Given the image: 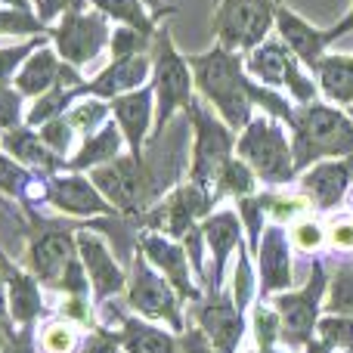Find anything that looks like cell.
Masks as SVG:
<instances>
[{
	"label": "cell",
	"instance_id": "cell-1",
	"mask_svg": "<svg viewBox=\"0 0 353 353\" xmlns=\"http://www.w3.org/2000/svg\"><path fill=\"white\" fill-rule=\"evenodd\" d=\"M186 62L192 68L195 93L208 105H214V112L236 134H242L248 128V121L254 118V109H263V115L279 118L282 124L292 121L294 103L288 97H282L279 90H273V87L257 84L254 78H248L245 53L214 43L205 53L186 56Z\"/></svg>",
	"mask_w": 353,
	"mask_h": 353
},
{
	"label": "cell",
	"instance_id": "cell-2",
	"mask_svg": "<svg viewBox=\"0 0 353 353\" xmlns=\"http://www.w3.org/2000/svg\"><path fill=\"white\" fill-rule=\"evenodd\" d=\"M159 168L165 165H155L149 152L143 159L128 152V155H118L115 161H109L103 168H93L90 180L121 217L140 220L174 186L171 176H165V171H159Z\"/></svg>",
	"mask_w": 353,
	"mask_h": 353
},
{
	"label": "cell",
	"instance_id": "cell-3",
	"mask_svg": "<svg viewBox=\"0 0 353 353\" xmlns=\"http://www.w3.org/2000/svg\"><path fill=\"white\" fill-rule=\"evenodd\" d=\"M288 130H292V155L298 174H304L316 161L353 155V115L323 99L294 105Z\"/></svg>",
	"mask_w": 353,
	"mask_h": 353
},
{
	"label": "cell",
	"instance_id": "cell-4",
	"mask_svg": "<svg viewBox=\"0 0 353 353\" xmlns=\"http://www.w3.org/2000/svg\"><path fill=\"white\" fill-rule=\"evenodd\" d=\"M155 87V124H152V137L149 143H159L165 137V130L171 128L176 112H186V105L195 97V78L189 68L186 56L176 50L171 28L159 25L152 41V81Z\"/></svg>",
	"mask_w": 353,
	"mask_h": 353
},
{
	"label": "cell",
	"instance_id": "cell-5",
	"mask_svg": "<svg viewBox=\"0 0 353 353\" xmlns=\"http://www.w3.org/2000/svg\"><path fill=\"white\" fill-rule=\"evenodd\" d=\"M186 121H189V128H192L189 180L214 192V183H217L220 171L226 168V161L236 159L239 134L217 115V112L208 109V103L199 97V93H195L192 103L186 105Z\"/></svg>",
	"mask_w": 353,
	"mask_h": 353
},
{
	"label": "cell",
	"instance_id": "cell-6",
	"mask_svg": "<svg viewBox=\"0 0 353 353\" xmlns=\"http://www.w3.org/2000/svg\"><path fill=\"white\" fill-rule=\"evenodd\" d=\"M236 155L242 161H248V168L257 174V180L267 183V186H285V183L298 180L292 140L285 137L282 121L273 115L251 118L248 128L236 140Z\"/></svg>",
	"mask_w": 353,
	"mask_h": 353
},
{
	"label": "cell",
	"instance_id": "cell-7",
	"mask_svg": "<svg viewBox=\"0 0 353 353\" xmlns=\"http://www.w3.org/2000/svg\"><path fill=\"white\" fill-rule=\"evenodd\" d=\"M124 301L137 316L149 319V323H168V329L183 335L186 319H183V301L176 288L152 263L146 261L143 251H134L128 263V288H124Z\"/></svg>",
	"mask_w": 353,
	"mask_h": 353
},
{
	"label": "cell",
	"instance_id": "cell-8",
	"mask_svg": "<svg viewBox=\"0 0 353 353\" xmlns=\"http://www.w3.org/2000/svg\"><path fill=\"white\" fill-rule=\"evenodd\" d=\"M245 72L257 84L285 90L294 105H307L313 99H319V84H313V78H307L304 68H301V59L279 37H267L261 47L245 53Z\"/></svg>",
	"mask_w": 353,
	"mask_h": 353
},
{
	"label": "cell",
	"instance_id": "cell-9",
	"mask_svg": "<svg viewBox=\"0 0 353 353\" xmlns=\"http://www.w3.org/2000/svg\"><path fill=\"white\" fill-rule=\"evenodd\" d=\"M31 217L28 232V273L41 285L53 288L65 267L78 257V230L84 223H59V220H43L34 214V208H25Z\"/></svg>",
	"mask_w": 353,
	"mask_h": 353
},
{
	"label": "cell",
	"instance_id": "cell-10",
	"mask_svg": "<svg viewBox=\"0 0 353 353\" xmlns=\"http://www.w3.org/2000/svg\"><path fill=\"white\" fill-rule=\"evenodd\" d=\"M279 0H220L211 19V34L220 47L251 53L276 28Z\"/></svg>",
	"mask_w": 353,
	"mask_h": 353
},
{
	"label": "cell",
	"instance_id": "cell-11",
	"mask_svg": "<svg viewBox=\"0 0 353 353\" xmlns=\"http://www.w3.org/2000/svg\"><path fill=\"white\" fill-rule=\"evenodd\" d=\"M329 292V273H325L323 261H313L310 279L301 292H279L267 301L276 313H279V341L292 344V347H307L313 341L316 323L323 316V298Z\"/></svg>",
	"mask_w": 353,
	"mask_h": 353
},
{
	"label": "cell",
	"instance_id": "cell-12",
	"mask_svg": "<svg viewBox=\"0 0 353 353\" xmlns=\"http://www.w3.org/2000/svg\"><path fill=\"white\" fill-rule=\"evenodd\" d=\"M214 205H217V199H214L211 189L186 180V183H176L159 205H152L140 220H134V223L140 232L143 230L165 232V236L180 242L189 230H195V226L214 211Z\"/></svg>",
	"mask_w": 353,
	"mask_h": 353
},
{
	"label": "cell",
	"instance_id": "cell-13",
	"mask_svg": "<svg viewBox=\"0 0 353 353\" xmlns=\"http://www.w3.org/2000/svg\"><path fill=\"white\" fill-rule=\"evenodd\" d=\"M109 19L99 10H74L50 25L53 50L59 53L62 62H68L74 68H84L87 62L99 59V53L109 47Z\"/></svg>",
	"mask_w": 353,
	"mask_h": 353
},
{
	"label": "cell",
	"instance_id": "cell-14",
	"mask_svg": "<svg viewBox=\"0 0 353 353\" xmlns=\"http://www.w3.org/2000/svg\"><path fill=\"white\" fill-rule=\"evenodd\" d=\"M189 307H192L195 325L205 332V338L220 353H239L248 323H245V313L236 307L232 294H226L223 288L220 292H205V298Z\"/></svg>",
	"mask_w": 353,
	"mask_h": 353
},
{
	"label": "cell",
	"instance_id": "cell-15",
	"mask_svg": "<svg viewBox=\"0 0 353 353\" xmlns=\"http://www.w3.org/2000/svg\"><path fill=\"white\" fill-rule=\"evenodd\" d=\"M137 251H143L146 261L176 288L183 304H195V301L205 298V292H201L192 282V276H189V254H186V248H183V242L165 236V232L143 230L140 236H137Z\"/></svg>",
	"mask_w": 353,
	"mask_h": 353
},
{
	"label": "cell",
	"instance_id": "cell-16",
	"mask_svg": "<svg viewBox=\"0 0 353 353\" xmlns=\"http://www.w3.org/2000/svg\"><path fill=\"white\" fill-rule=\"evenodd\" d=\"M78 257L87 270V279L93 285V298L97 304H105V301L118 298V294L128 288V270L109 251L105 239L99 236L97 230H87L81 226L78 230Z\"/></svg>",
	"mask_w": 353,
	"mask_h": 353
},
{
	"label": "cell",
	"instance_id": "cell-17",
	"mask_svg": "<svg viewBox=\"0 0 353 353\" xmlns=\"http://www.w3.org/2000/svg\"><path fill=\"white\" fill-rule=\"evenodd\" d=\"M47 205L68 217H115V208L105 201V195L93 186L90 176L62 171L47 180Z\"/></svg>",
	"mask_w": 353,
	"mask_h": 353
},
{
	"label": "cell",
	"instance_id": "cell-18",
	"mask_svg": "<svg viewBox=\"0 0 353 353\" xmlns=\"http://www.w3.org/2000/svg\"><path fill=\"white\" fill-rule=\"evenodd\" d=\"M12 84H16V90L22 97L37 99L41 93L53 90V87H81L84 84V74H81V68L62 62L59 53L50 43H43V47H37L25 59V65L16 72Z\"/></svg>",
	"mask_w": 353,
	"mask_h": 353
},
{
	"label": "cell",
	"instance_id": "cell-19",
	"mask_svg": "<svg viewBox=\"0 0 353 353\" xmlns=\"http://www.w3.org/2000/svg\"><path fill=\"white\" fill-rule=\"evenodd\" d=\"M257 282H261V301L279 292H292V239L282 223L263 226L261 245H257Z\"/></svg>",
	"mask_w": 353,
	"mask_h": 353
},
{
	"label": "cell",
	"instance_id": "cell-20",
	"mask_svg": "<svg viewBox=\"0 0 353 353\" xmlns=\"http://www.w3.org/2000/svg\"><path fill=\"white\" fill-rule=\"evenodd\" d=\"M301 195H307L316 211H335L347 199L353 186V155L347 159H325L298 174Z\"/></svg>",
	"mask_w": 353,
	"mask_h": 353
},
{
	"label": "cell",
	"instance_id": "cell-21",
	"mask_svg": "<svg viewBox=\"0 0 353 353\" xmlns=\"http://www.w3.org/2000/svg\"><path fill=\"white\" fill-rule=\"evenodd\" d=\"M109 105H112V115H115V124L124 134L128 152L143 159L149 146V137H152V124H155V87L146 84L140 90H130L124 97H115Z\"/></svg>",
	"mask_w": 353,
	"mask_h": 353
},
{
	"label": "cell",
	"instance_id": "cell-22",
	"mask_svg": "<svg viewBox=\"0 0 353 353\" xmlns=\"http://www.w3.org/2000/svg\"><path fill=\"white\" fill-rule=\"evenodd\" d=\"M199 226H201V239H205L208 251H211V257H214L205 285H208V292H220V288H223V273H226V263H230V254L239 251V245L245 242L242 220H239V211L223 208V211H211Z\"/></svg>",
	"mask_w": 353,
	"mask_h": 353
},
{
	"label": "cell",
	"instance_id": "cell-23",
	"mask_svg": "<svg viewBox=\"0 0 353 353\" xmlns=\"http://www.w3.org/2000/svg\"><path fill=\"white\" fill-rule=\"evenodd\" d=\"M152 81V53L146 56H128V59H112L97 78L84 81L78 87L81 97H97V99H115L130 90H140Z\"/></svg>",
	"mask_w": 353,
	"mask_h": 353
},
{
	"label": "cell",
	"instance_id": "cell-24",
	"mask_svg": "<svg viewBox=\"0 0 353 353\" xmlns=\"http://www.w3.org/2000/svg\"><path fill=\"white\" fill-rule=\"evenodd\" d=\"M276 34H279V41L301 59V65H307V68L316 65V62L325 56V50H329L325 28L310 25L304 16L288 10L282 0L276 3Z\"/></svg>",
	"mask_w": 353,
	"mask_h": 353
},
{
	"label": "cell",
	"instance_id": "cell-25",
	"mask_svg": "<svg viewBox=\"0 0 353 353\" xmlns=\"http://www.w3.org/2000/svg\"><path fill=\"white\" fill-rule=\"evenodd\" d=\"M0 149H3L10 159H16L19 165H25L28 171L47 174V176L62 174L68 165V159L56 155L53 149L41 140V134H37L34 128H28V124H19V128H12V130H3V134H0Z\"/></svg>",
	"mask_w": 353,
	"mask_h": 353
},
{
	"label": "cell",
	"instance_id": "cell-26",
	"mask_svg": "<svg viewBox=\"0 0 353 353\" xmlns=\"http://www.w3.org/2000/svg\"><path fill=\"white\" fill-rule=\"evenodd\" d=\"M0 273H3V285H6V304H10V316L12 323L22 325H34L37 316L43 313V294H41V282L31 273L19 270L10 257L0 251Z\"/></svg>",
	"mask_w": 353,
	"mask_h": 353
},
{
	"label": "cell",
	"instance_id": "cell-27",
	"mask_svg": "<svg viewBox=\"0 0 353 353\" xmlns=\"http://www.w3.org/2000/svg\"><path fill=\"white\" fill-rule=\"evenodd\" d=\"M124 146H128V143H124L121 128H118L115 121H105L99 130H93L90 137H84L81 149L68 159L65 171L84 174V171H93V168H103V165H109V161H115Z\"/></svg>",
	"mask_w": 353,
	"mask_h": 353
},
{
	"label": "cell",
	"instance_id": "cell-28",
	"mask_svg": "<svg viewBox=\"0 0 353 353\" xmlns=\"http://www.w3.org/2000/svg\"><path fill=\"white\" fill-rule=\"evenodd\" d=\"M124 353H176V335L143 316H124L118 325Z\"/></svg>",
	"mask_w": 353,
	"mask_h": 353
},
{
	"label": "cell",
	"instance_id": "cell-29",
	"mask_svg": "<svg viewBox=\"0 0 353 353\" xmlns=\"http://www.w3.org/2000/svg\"><path fill=\"white\" fill-rule=\"evenodd\" d=\"M316 74L319 93H323L329 103L338 105H353V56H329L313 65Z\"/></svg>",
	"mask_w": 353,
	"mask_h": 353
},
{
	"label": "cell",
	"instance_id": "cell-30",
	"mask_svg": "<svg viewBox=\"0 0 353 353\" xmlns=\"http://www.w3.org/2000/svg\"><path fill=\"white\" fill-rule=\"evenodd\" d=\"M87 3L103 12L109 22L130 25V28H140V31H146V34H155L161 25L143 0H87Z\"/></svg>",
	"mask_w": 353,
	"mask_h": 353
},
{
	"label": "cell",
	"instance_id": "cell-31",
	"mask_svg": "<svg viewBox=\"0 0 353 353\" xmlns=\"http://www.w3.org/2000/svg\"><path fill=\"white\" fill-rule=\"evenodd\" d=\"M78 99V87H53V90L41 93V97L31 103V109L25 112V124L28 128H41V124L53 121V118H62L68 109H72V103Z\"/></svg>",
	"mask_w": 353,
	"mask_h": 353
},
{
	"label": "cell",
	"instance_id": "cell-32",
	"mask_svg": "<svg viewBox=\"0 0 353 353\" xmlns=\"http://www.w3.org/2000/svg\"><path fill=\"white\" fill-rule=\"evenodd\" d=\"M257 174L248 168V161L236 159L226 161V168L220 171L217 183H214V199H223V195H232V199H245V195H254L257 192Z\"/></svg>",
	"mask_w": 353,
	"mask_h": 353
},
{
	"label": "cell",
	"instance_id": "cell-33",
	"mask_svg": "<svg viewBox=\"0 0 353 353\" xmlns=\"http://www.w3.org/2000/svg\"><path fill=\"white\" fill-rule=\"evenodd\" d=\"M112 115V105L109 99H97V97H81L72 103V109L65 112L68 124H72L74 134L81 137H90L93 130H99Z\"/></svg>",
	"mask_w": 353,
	"mask_h": 353
},
{
	"label": "cell",
	"instance_id": "cell-34",
	"mask_svg": "<svg viewBox=\"0 0 353 353\" xmlns=\"http://www.w3.org/2000/svg\"><path fill=\"white\" fill-rule=\"evenodd\" d=\"M323 313H341L353 316V263H341L329 282V292L323 301Z\"/></svg>",
	"mask_w": 353,
	"mask_h": 353
},
{
	"label": "cell",
	"instance_id": "cell-35",
	"mask_svg": "<svg viewBox=\"0 0 353 353\" xmlns=\"http://www.w3.org/2000/svg\"><path fill=\"white\" fill-rule=\"evenodd\" d=\"M41 37L50 34V25L41 22L34 10H16V6H6L0 10V37Z\"/></svg>",
	"mask_w": 353,
	"mask_h": 353
},
{
	"label": "cell",
	"instance_id": "cell-36",
	"mask_svg": "<svg viewBox=\"0 0 353 353\" xmlns=\"http://www.w3.org/2000/svg\"><path fill=\"white\" fill-rule=\"evenodd\" d=\"M263 195V208H267V217L273 223H294V220L307 217L310 211V201L307 195H288V192H261Z\"/></svg>",
	"mask_w": 353,
	"mask_h": 353
},
{
	"label": "cell",
	"instance_id": "cell-37",
	"mask_svg": "<svg viewBox=\"0 0 353 353\" xmlns=\"http://www.w3.org/2000/svg\"><path fill=\"white\" fill-rule=\"evenodd\" d=\"M152 41H155V34H146V31L130 28V25H115V31H112V37H109L112 59H128V56L152 53Z\"/></svg>",
	"mask_w": 353,
	"mask_h": 353
},
{
	"label": "cell",
	"instance_id": "cell-38",
	"mask_svg": "<svg viewBox=\"0 0 353 353\" xmlns=\"http://www.w3.org/2000/svg\"><path fill=\"white\" fill-rule=\"evenodd\" d=\"M236 208H239V220H242V230L248 232V251H257L261 245V236H263V217H267V208H263V195L254 192V195H245V199H236Z\"/></svg>",
	"mask_w": 353,
	"mask_h": 353
},
{
	"label": "cell",
	"instance_id": "cell-39",
	"mask_svg": "<svg viewBox=\"0 0 353 353\" xmlns=\"http://www.w3.org/2000/svg\"><path fill=\"white\" fill-rule=\"evenodd\" d=\"M41 353H78L81 347V335L68 319H56L47 323L41 332Z\"/></svg>",
	"mask_w": 353,
	"mask_h": 353
},
{
	"label": "cell",
	"instance_id": "cell-40",
	"mask_svg": "<svg viewBox=\"0 0 353 353\" xmlns=\"http://www.w3.org/2000/svg\"><path fill=\"white\" fill-rule=\"evenodd\" d=\"M319 341H325L332 350H350L353 347V316L341 313H323L316 323Z\"/></svg>",
	"mask_w": 353,
	"mask_h": 353
},
{
	"label": "cell",
	"instance_id": "cell-41",
	"mask_svg": "<svg viewBox=\"0 0 353 353\" xmlns=\"http://www.w3.org/2000/svg\"><path fill=\"white\" fill-rule=\"evenodd\" d=\"M251 332H254V341H257V350H273L276 341H279V313L267 304V301H257L254 304V316H251Z\"/></svg>",
	"mask_w": 353,
	"mask_h": 353
},
{
	"label": "cell",
	"instance_id": "cell-42",
	"mask_svg": "<svg viewBox=\"0 0 353 353\" xmlns=\"http://www.w3.org/2000/svg\"><path fill=\"white\" fill-rule=\"evenodd\" d=\"M43 43H50V34L28 37V41L16 43V47H3V50H0V87L12 84V78H16V72L25 65V59H28L37 47H43Z\"/></svg>",
	"mask_w": 353,
	"mask_h": 353
},
{
	"label": "cell",
	"instance_id": "cell-43",
	"mask_svg": "<svg viewBox=\"0 0 353 353\" xmlns=\"http://www.w3.org/2000/svg\"><path fill=\"white\" fill-rule=\"evenodd\" d=\"M232 301H236L239 310H248L251 301H254V273H251V251L248 245H239V263L232 270Z\"/></svg>",
	"mask_w": 353,
	"mask_h": 353
},
{
	"label": "cell",
	"instance_id": "cell-44",
	"mask_svg": "<svg viewBox=\"0 0 353 353\" xmlns=\"http://www.w3.org/2000/svg\"><path fill=\"white\" fill-rule=\"evenodd\" d=\"M288 239H292V245L298 251L313 254V251H319L325 245V226L316 217H301L288 226Z\"/></svg>",
	"mask_w": 353,
	"mask_h": 353
},
{
	"label": "cell",
	"instance_id": "cell-45",
	"mask_svg": "<svg viewBox=\"0 0 353 353\" xmlns=\"http://www.w3.org/2000/svg\"><path fill=\"white\" fill-rule=\"evenodd\" d=\"M74 137H78V134L72 130V124H68L65 115L53 118V121H47V124H41V140L47 143L56 155H62V159H68V152H72V146H74Z\"/></svg>",
	"mask_w": 353,
	"mask_h": 353
},
{
	"label": "cell",
	"instance_id": "cell-46",
	"mask_svg": "<svg viewBox=\"0 0 353 353\" xmlns=\"http://www.w3.org/2000/svg\"><path fill=\"white\" fill-rule=\"evenodd\" d=\"M53 292H62L65 298H87L90 292V279H87V270L81 263V257H74L65 267V273L59 276V282L53 285Z\"/></svg>",
	"mask_w": 353,
	"mask_h": 353
},
{
	"label": "cell",
	"instance_id": "cell-47",
	"mask_svg": "<svg viewBox=\"0 0 353 353\" xmlns=\"http://www.w3.org/2000/svg\"><path fill=\"white\" fill-rule=\"evenodd\" d=\"M22 93L16 90V87H0V134L3 130H12V128H19V124L25 121L22 118Z\"/></svg>",
	"mask_w": 353,
	"mask_h": 353
},
{
	"label": "cell",
	"instance_id": "cell-48",
	"mask_svg": "<svg viewBox=\"0 0 353 353\" xmlns=\"http://www.w3.org/2000/svg\"><path fill=\"white\" fill-rule=\"evenodd\" d=\"M325 242L335 251H353V214L332 217L329 230H325Z\"/></svg>",
	"mask_w": 353,
	"mask_h": 353
},
{
	"label": "cell",
	"instance_id": "cell-49",
	"mask_svg": "<svg viewBox=\"0 0 353 353\" xmlns=\"http://www.w3.org/2000/svg\"><path fill=\"white\" fill-rule=\"evenodd\" d=\"M81 353H124L121 338H118V329H109V325H97L93 335L84 341Z\"/></svg>",
	"mask_w": 353,
	"mask_h": 353
},
{
	"label": "cell",
	"instance_id": "cell-50",
	"mask_svg": "<svg viewBox=\"0 0 353 353\" xmlns=\"http://www.w3.org/2000/svg\"><path fill=\"white\" fill-rule=\"evenodd\" d=\"M87 0H34V10L37 16H41V22L53 25L59 22L65 12H74V10H87Z\"/></svg>",
	"mask_w": 353,
	"mask_h": 353
},
{
	"label": "cell",
	"instance_id": "cell-51",
	"mask_svg": "<svg viewBox=\"0 0 353 353\" xmlns=\"http://www.w3.org/2000/svg\"><path fill=\"white\" fill-rule=\"evenodd\" d=\"M176 353H220V350L208 341L199 325H186L183 335L176 338Z\"/></svg>",
	"mask_w": 353,
	"mask_h": 353
},
{
	"label": "cell",
	"instance_id": "cell-52",
	"mask_svg": "<svg viewBox=\"0 0 353 353\" xmlns=\"http://www.w3.org/2000/svg\"><path fill=\"white\" fill-rule=\"evenodd\" d=\"M0 353H41L34 341V325H22L16 335H10Z\"/></svg>",
	"mask_w": 353,
	"mask_h": 353
},
{
	"label": "cell",
	"instance_id": "cell-53",
	"mask_svg": "<svg viewBox=\"0 0 353 353\" xmlns=\"http://www.w3.org/2000/svg\"><path fill=\"white\" fill-rule=\"evenodd\" d=\"M344 34H353V6L344 12L341 22H335L332 28H325V41H329V47H332V43H335L338 37H344Z\"/></svg>",
	"mask_w": 353,
	"mask_h": 353
},
{
	"label": "cell",
	"instance_id": "cell-54",
	"mask_svg": "<svg viewBox=\"0 0 353 353\" xmlns=\"http://www.w3.org/2000/svg\"><path fill=\"white\" fill-rule=\"evenodd\" d=\"M0 325L6 329V335H16V323L10 316V304H6V285H3V273H0Z\"/></svg>",
	"mask_w": 353,
	"mask_h": 353
},
{
	"label": "cell",
	"instance_id": "cell-55",
	"mask_svg": "<svg viewBox=\"0 0 353 353\" xmlns=\"http://www.w3.org/2000/svg\"><path fill=\"white\" fill-rule=\"evenodd\" d=\"M143 3H146L149 10H152V16L159 19V22H165L168 16H174V12H176V6H168L165 0H143Z\"/></svg>",
	"mask_w": 353,
	"mask_h": 353
},
{
	"label": "cell",
	"instance_id": "cell-56",
	"mask_svg": "<svg viewBox=\"0 0 353 353\" xmlns=\"http://www.w3.org/2000/svg\"><path fill=\"white\" fill-rule=\"evenodd\" d=\"M304 353H335V350H332V347H329V344H325V341H319V338H316V341H307Z\"/></svg>",
	"mask_w": 353,
	"mask_h": 353
},
{
	"label": "cell",
	"instance_id": "cell-57",
	"mask_svg": "<svg viewBox=\"0 0 353 353\" xmlns=\"http://www.w3.org/2000/svg\"><path fill=\"white\" fill-rule=\"evenodd\" d=\"M34 0H0V6H16V10H34Z\"/></svg>",
	"mask_w": 353,
	"mask_h": 353
},
{
	"label": "cell",
	"instance_id": "cell-58",
	"mask_svg": "<svg viewBox=\"0 0 353 353\" xmlns=\"http://www.w3.org/2000/svg\"><path fill=\"white\" fill-rule=\"evenodd\" d=\"M6 338H10V335H6V329H3V325H0V350H3V344H6Z\"/></svg>",
	"mask_w": 353,
	"mask_h": 353
},
{
	"label": "cell",
	"instance_id": "cell-59",
	"mask_svg": "<svg viewBox=\"0 0 353 353\" xmlns=\"http://www.w3.org/2000/svg\"><path fill=\"white\" fill-rule=\"evenodd\" d=\"M267 353H282V350H276V347H273V350H267Z\"/></svg>",
	"mask_w": 353,
	"mask_h": 353
},
{
	"label": "cell",
	"instance_id": "cell-60",
	"mask_svg": "<svg viewBox=\"0 0 353 353\" xmlns=\"http://www.w3.org/2000/svg\"><path fill=\"white\" fill-rule=\"evenodd\" d=\"M251 353H263V350H251Z\"/></svg>",
	"mask_w": 353,
	"mask_h": 353
},
{
	"label": "cell",
	"instance_id": "cell-61",
	"mask_svg": "<svg viewBox=\"0 0 353 353\" xmlns=\"http://www.w3.org/2000/svg\"><path fill=\"white\" fill-rule=\"evenodd\" d=\"M344 353H353V347H350V350H344Z\"/></svg>",
	"mask_w": 353,
	"mask_h": 353
},
{
	"label": "cell",
	"instance_id": "cell-62",
	"mask_svg": "<svg viewBox=\"0 0 353 353\" xmlns=\"http://www.w3.org/2000/svg\"><path fill=\"white\" fill-rule=\"evenodd\" d=\"M214 3H220V0H214Z\"/></svg>",
	"mask_w": 353,
	"mask_h": 353
},
{
	"label": "cell",
	"instance_id": "cell-63",
	"mask_svg": "<svg viewBox=\"0 0 353 353\" xmlns=\"http://www.w3.org/2000/svg\"><path fill=\"white\" fill-rule=\"evenodd\" d=\"M350 115H353V109H350Z\"/></svg>",
	"mask_w": 353,
	"mask_h": 353
}]
</instances>
